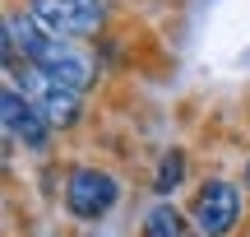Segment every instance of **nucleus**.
<instances>
[{
  "instance_id": "nucleus-2",
  "label": "nucleus",
  "mask_w": 250,
  "mask_h": 237,
  "mask_svg": "<svg viewBox=\"0 0 250 237\" xmlns=\"http://www.w3.org/2000/svg\"><path fill=\"white\" fill-rule=\"evenodd\" d=\"M14 74H19V93L51 121V130H70L74 121H79V93L74 89H65L61 79L33 70V65H23V70H14Z\"/></svg>"
},
{
  "instance_id": "nucleus-5",
  "label": "nucleus",
  "mask_w": 250,
  "mask_h": 237,
  "mask_svg": "<svg viewBox=\"0 0 250 237\" xmlns=\"http://www.w3.org/2000/svg\"><path fill=\"white\" fill-rule=\"evenodd\" d=\"M0 121H5L9 144H23V149H46L51 144V121H46L14 84L0 93Z\"/></svg>"
},
{
  "instance_id": "nucleus-3",
  "label": "nucleus",
  "mask_w": 250,
  "mask_h": 237,
  "mask_svg": "<svg viewBox=\"0 0 250 237\" xmlns=\"http://www.w3.org/2000/svg\"><path fill=\"white\" fill-rule=\"evenodd\" d=\"M116 200H121V182L102 167H74L65 182V205L74 219H102Z\"/></svg>"
},
{
  "instance_id": "nucleus-7",
  "label": "nucleus",
  "mask_w": 250,
  "mask_h": 237,
  "mask_svg": "<svg viewBox=\"0 0 250 237\" xmlns=\"http://www.w3.org/2000/svg\"><path fill=\"white\" fill-rule=\"evenodd\" d=\"M181 177H186V154H181V149H167L162 163H158V182H153V191H158V195H171L181 186Z\"/></svg>"
},
{
  "instance_id": "nucleus-1",
  "label": "nucleus",
  "mask_w": 250,
  "mask_h": 237,
  "mask_svg": "<svg viewBox=\"0 0 250 237\" xmlns=\"http://www.w3.org/2000/svg\"><path fill=\"white\" fill-rule=\"evenodd\" d=\"M5 51L9 56L23 51V65H33V70L61 79L65 89H74V93H83L93 84V61L70 42V37L46 33L33 14H19V9L5 14Z\"/></svg>"
},
{
  "instance_id": "nucleus-8",
  "label": "nucleus",
  "mask_w": 250,
  "mask_h": 237,
  "mask_svg": "<svg viewBox=\"0 0 250 237\" xmlns=\"http://www.w3.org/2000/svg\"><path fill=\"white\" fill-rule=\"evenodd\" d=\"M246 186H250V163H246Z\"/></svg>"
},
{
  "instance_id": "nucleus-4",
  "label": "nucleus",
  "mask_w": 250,
  "mask_h": 237,
  "mask_svg": "<svg viewBox=\"0 0 250 237\" xmlns=\"http://www.w3.org/2000/svg\"><path fill=\"white\" fill-rule=\"evenodd\" d=\"M190 219H195L199 237H227V233L236 228V219H241V191H236L232 182H208V186H199Z\"/></svg>"
},
{
  "instance_id": "nucleus-6",
  "label": "nucleus",
  "mask_w": 250,
  "mask_h": 237,
  "mask_svg": "<svg viewBox=\"0 0 250 237\" xmlns=\"http://www.w3.org/2000/svg\"><path fill=\"white\" fill-rule=\"evenodd\" d=\"M144 237H195L190 233V223L181 219V210L176 205H153L148 210V219H144Z\"/></svg>"
}]
</instances>
